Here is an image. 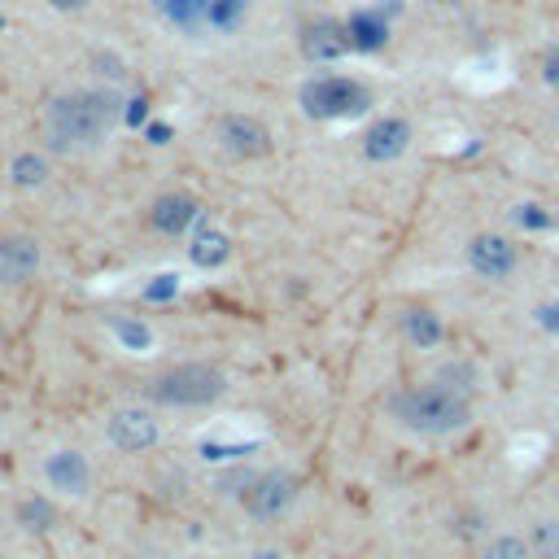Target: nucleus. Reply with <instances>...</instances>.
Here are the masks:
<instances>
[{"label": "nucleus", "mask_w": 559, "mask_h": 559, "mask_svg": "<svg viewBox=\"0 0 559 559\" xmlns=\"http://www.w3.org/2000/svg\"><path fill=\"white\" fill-rule=\"evenodd\" d=\"M402 328H406V336H411L415 345H437V341H441V319H437L432 310H406Z\"/></svg>", "instance_id": "15"}, {"label": "nucleus", "mask_w": 559, "mask_h": 559, "mask_svg": "<svg viewBox=\"0 0 559 559\" xmlns=\"http://www.w3.org/2000/svg\"><path fill=\"white\" fill-rule=\"evenodd\" d=\"M297 498V476L293 472H266L258 476L249 489H245V507L258 515V520H275L280 511H288Z\"/></svg>", "instance_id": "5"}, {"label": "nucleus", "mask_w": 559, "mask_h": 559, "mask_svg": "<svg viewBox=\"0 0 559 559\" xmlns=\"http://www.w3.org/2000/svg\"><path fill=\"white\" fill-rule=\"evenodd\" d=\"M520 223H528V227H537V223H542V227H546L550 218H546V214H537V205H520Z\"/></svg>", "instance_id": "24"}, {"label": "nucleus", "mask_w": 559, "mask_h": 559, "mask_svg": "<svg viewBox=\"0 0 559 559\" xmlns=\"http://www.w3.org/2000/svg\"><path fill=\"white\" fill-rule=\"evenodd\" d=\"M48 4H52V9H61V13H66V9H83V4H87V0H48Z\"/></svg>", "instance_id": "26"}, {"label": "nucleus", "mask_w": 559, "mask_h": 559, "mask_svg": "<svg viewBox=\"0 0 559 559\" xmlns=\"http://www.w3.org/2000/svg\"><path fill=\"white\" fill-rule=\"evenodd\" d=\"M389 406H393V415H397L406 428L428 432V437L454 432V428H463V424L472 419L467 393H459V389H450V384H441V380H437V384L406 389V393H397Z\"/></svg>", "instance_id": "2"}, {"label": "nucleus", "mask_w": 559, "mask_h": 559, "mask_svg": "<svg viewBox=\"0 0 559 559\" xmlns=\"http://www.w3.org/2000/svg\"><path fill=\"white\" fill-rule=\"evenodd\" d=\"M533 550L542 559H559V520H542L533 528Z\"/></svg>", "instance_id": "20"}, {"label": "nucleus", "mask_w": 559, "mask_h": 559, "mask_svg": "<svg viewBox=\"0 0 559 559\" xmlns=\"http://www.w3.org/2000/svg\"><path fill=\"white\" fill-rule=\"evenodd\" d=\"M406 144H411V127H406L402 118H380V122H371L367 135H362V153H367L371 162H393V157L406 153Z\"/></svg>", "instance_id": "8"}, {"label": "nucleus", "mask_w": 559, "mask_h": 559, "mask_svg": "<svg viewBox=\"0 0 559 559\" xmlns=\"http://www.w3.org/2000/svg\"><path fill=\"white\" fill-rule=\"evenodd\" d=\"M39 266V245L31 236H0V280L22 284Z\"/></svg>", "instance_id": "10"}, {"label": "nucleus", "mask_w": 559, "mask_h": 559, "mask_svg": "<svg viewBox=\"0 0 559 559\" xmlns=\"http://www.w3.org/2000/svg\"><path fill=\"white\" fill-rule=\"evenodd\" d=\"M467 262H472V271H480L485 280H502V275H511V266H515V249H511L507 236L480 231V236H472V245H467Z\"/></svg>", "instance_id": "6"}, {"label": "nucleus", "mask_w": 559, "mask_h": 559, "mask_svg": "<svg viewBox=\"0 0 559 559\" xmlns=\"http://www.w3.org/2000/svg\"><path fill=\"white\" fill-rule=\"evenodd\" d=\"M118 118V96L109 92H70L48 105V140L57 148H87L105 140Z\"/></svg>", "instance_id": "1"}, {"label": "nucleus", "mask_w": 559, "mask_h": 559, "mask_svg": "<svg viewBox=\"0 0 559 559\" xmlns=\"http://www.w3.org/2000/svg\"><path fill=\"white\" fill-rule=\"evenodd\" d=\"M301 105L310 118H349V114H362L371 105V92L358 79L323 74V79L301 87Z\"/></svg>", "instance_id": "4"}, {"label": "nucleus", "mask_w": 559, "mask_h": 559, "mask_svg": "<svg viewBox=\"0 0 559 559\" xmlns=\"http://www.w3.org/2000/svg\"><path fill=\"white\" fill-rule=\"evenodd\" d=\"M218 140H223L227 153H236V157H262V153L271 148L266 127H262L258 118H240V114H231V118L218 122Z\"/></svg>", "instance_id": "7"}, {"label": "nucleus", "mask_w": 559, "mask_h": 559, "mask_svg": "<svg viewBox=\"0 0 559 559\" xmlns=\"http://www.w3.org/2000/svg\"><path fill=\"white\" fill-rule=\"evenodd\" d=\"M480 559H533V546L524 537H515V533H502V537L485 542Z\"/></svg>", "instance_id": "17"}, {"label": "nucleus", "mask_w": 559, "mask_h": 559, "mask_svg": "<svg viewBox=\"0 0 559 559\" xmlns=\"http://www.w3.org/2000/svg\"><path fill=\"white\" fill-rule=\"evenodd\" d=\"M48 480H52L57 489L83 493V489H87V463H83V454H74V450L52 454V459H48Z\"/></svg>", "instance_id": "13"}, {"label": "nucleus", "mask_w": 559, "mask_h": 559, "mask_svg": "<svg viewBox=\"0 0 559 559\" xmlns=\"http://www.w3.org/2000/svg\"><path fill=\"white\" fill-rule=\"evenodd\" d=\"M44 175H48V166H44V157H35V153H22V157L13 162V179H17L22 188L44 183Z\"/></svg>", "instance_id": "19"}, {"label": "nucleus", "mask_w": 559, "mask_h": 559, "mask_svg": "<svg viewBox=\"0 0 559 559\" xmlns=\"http://www.w3.org/2000/svg\"><path fill=\"white\" fill-rule=\"evenodd\" d=\"M349 48H354V39H349V26H341V22H314L301 35V52L310 61H336Z\"/></svg>", "instance_id": "9"}, {"label": "nucleus", "mask_w": 559, "mask_h": 559, "mask_svg": "<svg viewBox=\"0 0 559 559\" xmlns=\"http://www.w3.org/2000/svg\"><path fill=\"white\" fill-rule=\"evenodd\" d=\"M349 39H354V48H380L389 39V26L380 13H358V17H349Z\"/></svg>", "instance_id": "14"}, {"label": "nucleus", "mask_w": 559, "mask_h": 559, "mask_svg": "<svg viewBox=\"0 0 559 559\" xmlns=\"http://www.w3.org/2000/svg\"><path fill=\"white\" fill-rule=\"evenodd\" d=\"M210 4L214 0H157V9L179 26H197L201 17H210Z\"/></svg>", "instance_id": "16"}, {"label": "nucleus", "mask_w": 559, "mask_h": 559, "mask_svg": "<svg viewBox=\"0 0 559 559\" xmlns=\"http://www.w3.org/2000/svg\"><path fill=\"white\" fill-rule=\"evenodd\" d=\"M537 323L559 332V301H550V306H537Z\"/></svg>", "instance_id": "22"}, {"label": "nucleus", "mask_w": 559, "mask_h": 559, "mask_svg": "<svg viewBox=\"0 0 559 559\" xmlns=\"http://www.w3.org/2000/svg\"><path fill=\"white\" fill-rule=\"evenodd\" d=\"M240 9H245V0H214V4H210V22H218V26H231Z\"/></svg>", "instance_id": "21"}, {"label": "nucleus", "mask_w": 559, "mask_h": 559, "mask_svg": "<svg viewBox=\"0 0 559 559\" xmlns=\"http://www.w3.org/2000/svg\"><path fill=\"white\" fill-rule=\"evenodd\" d=\"M223 389H227V380H223V371L210 367V362H183V367H175V371H162V376L148 384V393H153L157 402H166V406H205V402H214Z\"/></svg>", "instance_id": "3"}, {"label": "nucleus", "mask_w": 559, "mask_h": 559, "mask_svg": "<svg viewBox=\"0 0 559 559\" xmlns=\"http://www.w3.org/2000/svg\"><path fill=\"white\" fill-rule=\"evenodd\" d=\"M22 515H26V520H48V507H44V502H26Z\"/></svg>", "instance_id": "25"}, {"label": "nucleus", "mask_w": 559, "mask_h": 559, "mask_svg": "<svg viewBox=\"0 0 559 559\" xmlns=\"http://www.w3.org/2000/svg\"><path fill=\"white\" fill-rule=\"evenodd\" d=\"M192 218H197V201H192L188 192H170V197H162V201L153 205V227L166 231V236H179Z\"/></svg>", "instance_id": "12"}, {"label": "nucleus", "mask_w": 559, "mask_h": 559, "mask_svg": "<svg viewBox=\"0 0 559 559\" xmlns=\"http://www.w3.org/2000/svg\"><path fill=\"white\" fill-rule=\"evenodd\" d=\"M109 441L118 450H148L157 441V424L144 411H118L109 419Z\"/></svg>", "instance_id": "11"}, {"label": "nucleus", "mask_w": 559, "mask_h": 559, "mask_svg": "<svg viewBox=\"0 0 559 559\" xmlns=\"http://www.w3.org/2000/svg\"><path fill=\"white\" fill-rule=\"evenodd\" d=\"M227 258V236L223 231H205L197 245H192V262H201V266H218Z\"/></svg>", "instance_id": "18"}, {"label": "nucleus", "mask_w": 559, "mask_h": 559, "mask_svg": "<svg viewBox=\"0 0 559 559\" xmlns=\"http://www.w3.org/2000/svg\"><path fill=\"white\" fill-rule=\"evenodd\" d=\"M542 74H546V83H555V87H559V52H546Z\"/></svg>", "instance_id": "23"}]
</instances>
